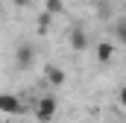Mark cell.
<instances>
[{
    "mask_svg": "<svg viewBox=\"0 0 126 123\" xmlns=\"http://www.w3.org/2000/svg\"><path fill=\"white\" fill-rule=\"evenodd\" d=\"M32 62H35V47H32V41H21V44L15 47V67H18V70H27V67H32Z\"/></svg>",
    "mask_w": 126,
    "mask_h": 123,
    "instance_id": "6da1fadb",
    "label": "cell"
},
{
    "mask_svg": "<svg viewBox=\"0 0 126 123\" xmlns=\"http://www.w3.org/2000/svg\"><path fill=\"white\" fill-rule=\"evenodd\" d=\"M56 108H59V103H56V97H44V100H38V108H35V117L41 123H50L56 117Z\"/></svg>",
    "mask_w": 126,
    "mask_h": 123,
    "instance_id": "7a4b0ae2",
    "label": "cell"
},
{
    "mask_svg": "<svg viewBox=\"0 0 126 123\" xmlns=\"http://www.w3.org/2000/svg\"><path fill=\"white\" fill-rule=\"evenodd\" d=\"M0 111L3 114H21V100L15 94H0Z\"/></svg>",
    "mask_w": 126,
    "mask_h": 123,
    "instance_id": "3957f363",
    "label": "cell"
},
{
    "mask_svg": "<svg viewBox=\"0 0 126 123\" xmlns=\"http://www.w3.org/2000/svg\"><path fill=\"white\" fill-rule=\"evenodd\" d=\"M70 44H73V50H85L88 47V38H85V32L79 30V32H73L70 35Z\"/></svg>",
    "mask_w": 126,
    "mask_h": 123,
    "instance_id": "277c9868",
    "label": "cell"
},
{
    "mask_svg": "<svg viewBox=\"0 0 126 123\" xmlns=\"http://www.w3.org/2000/svg\"><path fill=\"white\" fill-rule=\"evenodd\" d=\"M114 35L120 38V44H123V47H126V18H120V21L114 24Z\"/></svg>",
    "mask_w": 126,
    "mask_h": 123,
    "instance_id": "5b68a950",
    "label": "cell"
},
{
    "mask_svg": "<svg viewBox=\"0 0 126 123\" xmlns=\"http://www.w3.org/2000/svg\"><path fill=\"white\" fill-rule=\"evenodd\" d=\"M97 53H100V62H109V59H111V44H100Z\"/></svg>",
    "mask_w": 126,
    "mask_h": 123,
    "instance_id": "8992f818",
    "label": "cell"
},
{
    "mask_svg": "<svg viewBox=\"0 0 126 123\" xmlns=\"http://www.w3.org/2000/svg\"><path fill=\"white\" fill-rule=\"evenodd\" d=\"M117 100H120V106H123V108H126V85H123V88H120V94H117Z\"/></svg>",
    "mask_w": 126,
    "mask_h": 123,
    "instance_id": "52a82bcc",
    "label": "cell"
},
{
    "mask_svg": "<svg viewBox=\"0 0 126 123\" xmlns=\"http://www.w3.org/2000/svg\"><path fill=\"white\" fill-rule=\"evenodd\" d=\"M0 18H3V15H0Z\"/></svg>",
    "mask_w": 126,
    "mask_h": 123,
    "instance_id": "ba28073f",
    "label": "cell"
}]
</instances>
